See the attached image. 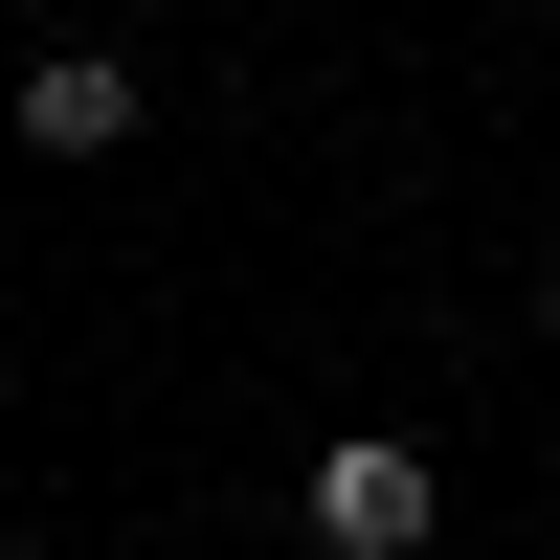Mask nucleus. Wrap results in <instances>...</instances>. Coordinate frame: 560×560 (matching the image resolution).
Here are the masks:
<instances>
[{
  "instance_id": "obj_2",
  "label": "nucleus",
  "mask_w": 560,
  "mask_h": 560,
  "mask_svg": "<svg viewBox=\"0 0 560 560\" xmlns=\"http://www.w3.org/2000/svg\"><path fill=\"white\" fill-rule=\"evenodd\" d=\"M113 135H135L113 68H23V158H113Z\"/></svg>"
},
{
  "instance_id": "obj_1",
  "label": "nucleus",
  "mask_w": 560,
  "mask_h": 560,
  "mask_svg": "<svg viewBox=\"0 0 560 560\" xmlns=\"http://www.w3.org/2000/svg\"><path fill=\"white\" fill-rule=\"evenodd\" d=\"M427 516H448V471L404 427H337V448H314V560H427Z\"/></svg>"
},
{
  "instance_id": "obj_3",
  "label": "nucleus",
  "mask_w": 560,
  "mask_h": 560,
  "mask_svg": "<svg viewBox=\"0 0 560 560\" xmlns=\"http://www.w3.org/2000/svg\"><path fill=\"white\" fill-rule=\"evenodd\" d=\"M0 560H45V538H0Z\"/></svg>"
}]
</instances>
